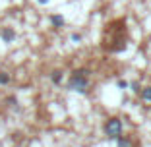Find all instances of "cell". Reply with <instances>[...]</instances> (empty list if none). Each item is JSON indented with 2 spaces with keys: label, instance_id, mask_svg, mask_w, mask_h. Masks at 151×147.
Returning <instances> with one entry per match:
<instances>
[{
  "label": "cell",
  "instance_id": "cell-3",
  "mask_svg": "<svg viewBox=\"0 0 151 147\" xmlns=\"http://www.w3.org/2000/svg\"><path fill=\"white\" fill-rule=\"evenodd\" d=\"M0 37H2L4 43H12V41L16 39V31H14L12 27H4V29L0 31Z\"/></svg>",
  "mask_w": 151,
  "mask_h": 147
},
{
  "label": "cell",
  "instance_id": "cell-12",
  "mask_svg": "<svg viewBox=\"0 0 151 147\" xmlns=\"http://www.w3.org/2000/svg\"><path fill=\"white\" fill-rule=\"evenodd\" d=\"M37 2H39V4H49L50 0H37Z\"/></svg>",
  "mask_w": 151,
  "mask_h": 147
},
{
  "label": "cell",
  "instance_id": "cell-9",
  "mask_svg": "<svg viewBox=\"0 0 151 147\" xmlns=\"http://www.w3.org/2000/svg\"><path fill=\"white\" fill-rule=\"evenodd\" d=\"M72 41H76V43H80V41H81V35H80V33H74V35H72Z\"/></svg>",
  "mask_w": 151,
  "mask_h": 147
},
{
  "label": "cell",
  "instance_id": "cell-7",
  "mask_svg": "<svg viewBox=\"0 0 151 147\" xmlns=\"http://www.w3.org/2000/svg\"><path fill=\"white\" fill-rule=\"evenodd\" d=\"M142 99L143 101H151V87H145V89L142 91Z\"/></svg>",
  "mask_w": 151,
  "mask_h": 147
},
{
  "label": "cell",
  "instance_id": "cell-1",
  "mask_svg": "<svg viewBox=\"0 0 151 147\" xmlns=\"http://www.w3.org/2000/svg\"><path fill=\"white\" fill-rule=\"evenodd\" d=\"M87 85H89L87 70H76L70 76V80H68V89H74V91H78V93H85Z\"/></svg>",
  "mask_w": 151,
  "mask_h": 147
},
{
  "label": "cell",
  "instance_id": "cell-5",
  "mask_svg": "<svg viewBox=\"0 0 151 147\" xmlns=\"http://www.w3.org/2000/svg\"><path fill=\"white\" fill-rule=\"evenodd\" d=\"M50 80H52V83H60V81H62V72L60 70L52 72V74H50Z\"/></svg>",
  "mask_w": 151,
  "mask_h": 147
},
{
  "label": "cell",
  "instance_id": "cell-10",
  "mask_svg": "<svg viewBox=\"0 0 151 147\" xmlns=\"http://www.w3.org/2000/svg\"><path fill=\"white\" fill-rule=\"evenodd\" d=\"M118 87H120V89H126V87H128V83H126L124 80H120L118 81Z\"/></svg>",
  "mask_w": 151,
  "mask_h": 147
},
{
  "label": "cell",
  "instance_id": "cell-2",
  "mask_svg": "<svg viewBox=\"0 0 151 147\" xmlns=\"http://www.w3.org/2000/svg\"><path fill=\"white\" fill-rule=\"evenodd\" d=\"M107 136L109 138H118L120 132H122V120H118V118H111V120L107 122Z\"/></svg>",
  "mask_w": 151,
  "mask_h": 147
},
{
  "label": "cell",
  "instance_id": "cell-6",
  "mask_svg": "<svg viewBox=\"0 0 151 147\" xmlns=\"http://www.w3.org/2000/svg\"><path fill=\"white\" fill-rule=\"evenodd\" d=\"M6 83H10V76L6 72H0V85H6Z\"/></svg>",
  "mask_w": 151,
  "mask_h": 147
},
{
  "label": "cell",
  "instance_id": "cell-8",
  "mask_svg": "<svg viewBox=\"0 0 151 147\" xmlns=\"http://www.w3.org/2000/svg\"><path fill=\"white\" fill-rule=\"evenodd\" d=\"M116 141H118V147H130V141L124 139V138H120V136L116 138Z\"/></svg>",
  "mask_w": 151,
  "mask_h": 147
},
{
  "label": "cell",
  "instance_id": "cell-11",
  "mask_svg": "<svg viewBox=\"0 0 151 147\" xmlns=\"http://www.w3.org/2000/svg\"><path fill=\"white\" fill-rule=\"evenodd\" d=\"M138 87H139V85H138V83H136V81H134V83H132V91H139V89H138Z\"/></svg>",
  "mask_w": 151,
  "mask_h": 147
},
{
  "label": "cell",
  "instance_id": "cell-4",
  "mask_svg": "<svg viewBox=\"0 0 151 147\" xmlns=\"http://www.w3.org/2000/svg\"><path fill=\"white\" fill-rule=\"evenodd\" d=\"M50 23H52V27L60 29V27H64V18L60 14H54V16H50Z\"/></svg>",
  "mask_w": 151,
  "mask_h": 147
}]
</instances>
